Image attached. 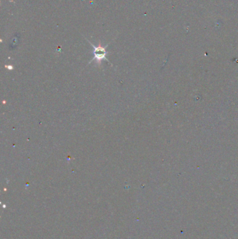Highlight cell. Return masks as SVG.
<instances>
[{
  "label": "cell",
  "instance_id": "cell-1",
  "mask_svg": "<svg viewBox=\"0 0 238 239\" xmlns=\"http://www.w3.org/2000/svg\"><path fill=\"white\" fill-rule=\"evenodd\" d=\"M91 45H92L93 48H94V59H96V60L98 61H101L102 59H106V58H105V55H106L107 52L106 50H105V48L102 47L101 45L96 47L93 44H91Z\"/></svg>",
  "mask_w": 238,
  "mask_h": 239
}]
</instances>
